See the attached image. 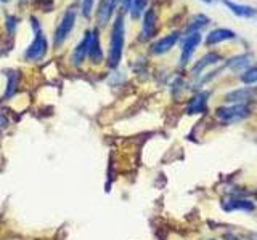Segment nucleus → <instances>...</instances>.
<instances>
[{"mask_svg": "<svg viewBox=\"0 0 257 240\" xmlns=\"http://www.w3.org/2000/svg\"><path fill=\"white\" fill-rule=\"evenodd\" d=\"M32 28L36 30V38L32 40V44L26 48L24 58L28 61H40L47 53V38L44 36V32L39 29V24H37L36 18H32Z\"/></svg>", "mask_w": 257, "mask_h": 240, "instance_id": "3", "label": "nucleus"}, {"mask_svg": "<svg viewBox=\"0 0 257 240\" xmlns=\"http://www.w3.org/2000/svg\"><path fill=\"white\" fill-rule=\"evenodd\" d=\"M236 34L230 29H225V28H217L214 30H211L206 37V45L212 46V45H217L220 42H225V40H231L235 38Z\"/></svg>", "mask_w": 257, "mask_h": 240, "instance_id": "10", "label": "nucleus"}, {"mask_svg": "<svg viewBox=\"0 0 257 240\" xmlns=\"http://www.w3.org/2000/svg\"><path fill=\"white\" fill-rule=\"evenodd\" d=\"M207 98H209V92H201L195 94L187 104L185 112H187V114H201L207 106Z\"/></svg>", "mask_w": 257, "mask_h": 240, "instance_id": "11", "label": "nucleus"}, {"mask_svg": "<svg viewBox=\"0 0 257 240\" xmlns=\"http://www.w3.org/2000/svg\"><path fill=\"white\" fill-rule=\"evenodd\" d=\"M93 2L95 0H82V14L85 18H90L92 10H93Z\"/></svg>", "mask_w": 257, "mask_h": 240, "instance_id": "21", "label": "nucleus"}, {"mask_svg": "<svg viewBox=\"0 0 257 240\" xmlns=\"http://www.w3.org/2000/svg\"><path fill=\"white\" fill-rule=\"evenodd\" d=\"M249 106L246 102H236L227 108H219L215 112V117L220 120L222 124H236L244 120L249 116Z\"/></svg>", "mask_w": 257, "mask_h": 240, "instance_id": "2", "label": "nucleus"}, {"mask_svg": "<svg viewBox=\"0 0 257 240\" xmlns=\"http://www.w3.org/2000/svg\"><path fill=\"white\" fill-rule=\"evenodd\" d=\"M90 44H92V30L87 32L85 37L80 40V44L76 46L74 53H72L71 61H72V64H74V66H79V64L85 60V56L88 54V48H90Z\"/></svg>", "mask_w": 257, "mask_h": 240, "instance_id": "9", "label": "nucleus"}, {"mask_svg": "<svg viewBox=\"0 0 257 240\" xmlns=\"http://www.w3.org/2000/svg\"><path fill=\"white\" fill-rule=\"evenodd\" d=\"M155 32H156V13H155V10H148L147 13H145L140 40L151 38L153 36H155Z\"/></svg>", "mask_w": 257, "mask_h": 240, "instance_id": "13", "label": "nucleus"}, {"mask_svg": "<svg viewBox=\"0 0 257 240\" xmlns=\"http://www.w3.org/2000/svg\"><path fill=\"white\" fill-rule=\"evenodd\" d=\"M199 44H201V34H199V32H193V34H188L187 37H185L183 45H182V54H180V64H182V66H185V64L190 61L191 54L195 53L196 46Z\"/></svg>", "mask_w": 257, "mask_h": 240, "instance_id": "5", "label": "nucleus"}, {"mask_svg": "<svg viewBox=\"0 0 257 240\" xmlns=\"http://www.w3.org/2000/svg\"><path fill=\"white\" fill-rule=\"evenodd\" d=\"M241 82L246 84V85L257 84V66L246 69L243 74H241Z\"/></svg>", "mask_w": 257, "mask_h": 240, "instance_id": "20", "label": "nucleus"}, {"mask_svg": "<svg viewBox=\"0 0 257 240\" xmlns=\"http://www.w3.org/2000/svg\"><path fill=\"white\" fill-rule=\"evenodd\" d=\"M74 22H76V10L74 8H69V10L63 14L58 28H56V30H55V36H53V45L55 46H61L64 44V40L68 38L72 28H74Z\"/></svg>", "mask_w": 257, "mask_h": 240, "instance_id": "4", "label": "nucleus"}, {"mask_svg": "<svg viewBox=\"0 0 257 240\" xmlns=\"http://www.w3.org/2000/svg\"><path fill=\"white\" fill-rule=\"evenodd\" d=\"M249 96H251V90L243 88V90H235V92L228 93L225 96V100L228 102H244L246 100H249Z\"/></svg>", "mask_w": 257, "mask_h": 240, "instance_id": "19", "label": "nucleus"}, {"mask_svg": "<svg viewBox=\"0 0 257 240\" xmlns=\"http://www.w3.org/2000/svg\"><path fill=\"white\" fill-rule=\"evenodd\" d=\"M222 208L223 212H252L255 206L246 198H227L222 202Z\"/></svg>", "mask_w": 257, "mask_h": 240, "instance_id": "7", "label": "nucleus"}, {"mask_svg": "<svg viewBox=\"0 0 257 240\" xmlns=\"http://www.w3.org/2000/svg\"><path fill=\"white\" fill-rule=\"evenodd\" d=\"M122 50H124V18L122 14H117L114 24H112L111 40H109V53H108L109 68L119 66L120 58H122Z\"/></svg>", "mask_w": 257, "mask_h": 240, "instance_id": "1", "label": "nucleus"}, {"mask_svg": "<svg viewBox=\"0 0 257 240\" xmlns=\"http://www.w3.org/2000/svg\"><path fill=\"white\" fill-rule=\"evenodd\" d=\"M117 2H119V0H101L98 12H96V21H98L100 26H104V24L109 21Z\"/></svg>", "mask_w": 257, "mask_h": 240, "instance_id": "12", "label": "nucleus"}, {"mask_svg": "<svg viewBox=\"0 0 257 240\" xmlns=\"http://www.w3.org/2000/svg\"><path fill=\"white\" fill-rule=\"evenodd\" d=\"M16 18L15 16H10V18H8V22H7V28H8V30L10 32H13V29H15V26H16Z\"/></svg>", "mask_w": 257, "mask_h": 240, "instance_id": "22", "label": "nucleus"}, {"mask_svg": "<svg viewBox=\"0 0 257 240\" xmlns=\"http://www.w3.org/2000/svg\"><path fill=\"white\" fill-rule=\"evenodd\" d=\"M222 2L233 14L239 16V18H255L257 16V8H254V6L235 4V2H231V0H222Z\"/></svg>", "mask_w": 257, "mask_h": 240, "instance_id": "8", "label": "nucleus"}, {"mask_svg": "<svg viewBox=\"0 0 257 240\" xmlns=\"http://www.w3.org/2000/svg\"><path fill=\"white\" fill-rule=\"evenodd\" d=\"M124 5H125V10L131 13L132 20H139L148 5V0H125Z\"/></svg>", "mask_w": 257, "mask_h": 240, "instance_id": "15", "label": "nucleus"}, {"mask_svg": "<svg viewBox=\"0 0 257 240\" xmlns=\"http://www.w3.org/2000/svg\"><path fill=\"white\" fill-rule=\"evenodd\" d=\"M254 240H257V234H254Z\"/></svg>", "mask_w": 257, "mask_h": 240, "instance_id": "24", "label": "nucleus"}, {"mask_svg": "<svg viewBox=\"0 0 257 240\" xmlns=\"http://www.w3.org/2000/svg\"><path fill=\"white\" fill-rule=\"evenodd\" d=\"M179 38H180V32H172V34H169L163 38H159L158 42L153 44L151 46V52L155 53V54H164L167 53L171 48L179 42Z\"/></svg>", "mask_w": 257, "mask_h": 240, "instance_id": "6", "label": "nucleus"}, {"mask_svg": "<svg viewBox=\"0 0 257 240\" xmlns=\"http://www.w3.org/2000/svg\"><path fill=\"white\" fill-rule=\"evenodd\" d=\"M251 60H252V56H251V54H241V56H236V58L230 60L228 66H230L231 69H235V70H239V69L247 68L249 64H251ZM247 69H249V68H247Z\"/></svg>", "mask_w": 257, "mask_h": 240, "instance_id": "18", "label": "nucleus"}, {"mask_svg": "<svg viewBox=\"0 0 257 240\" xmlns=\"http://www.w3.org/2000/svg\"><path fill=\"white\" fill-rule=\"evenodd\" d=\"M220 61V56L217 54V53H207V54H204L203 58H201L195 66H193V69H191V74L193 76H199L201 72H203L207 66H214V64H217Z\"/></svg>", "mask_w": 257, "mask_h": 240, "instance_id": "14", "label": "nucleus"}, {"mask_svg": "<svg viewBox=\"0 0 257 240\" xmlns=\"http://www.w3.org/2000/svg\"><path fill=\"white\" fill-rule=\"evenodd\" d=\"M88 56H90L92 62H100L103 60V52L100 46V40H98V32L92 30V44L90 48H88Z\"/></svg>", "mask_w": 257, "mask_h": 240, "instance_id": "16", "label": "nucleus"}, {"mask_svg": "<svg viewBox=\"0 0 257 240\" xmlns=\"http://www.w3.org/2000/svg\"><path fill=\"white\" fill-rule=\"evenodd\" d=\"M2 2H10V0H2Z\"/></svg>", "mask_w": 257, "mask_h": 240, "instance_id": "25", "label": "nucleus"}, {"mask_svg": "<svg viewBox=\"0 0 257 240\" xmlns=\"http://www.w3.org/2000/svg\"><path fill=\"white\" fill-rule=\"evenodd\" d=\"M203 2H206V4H212L214 0H203Z\"/></svg>", "mask_w": 257, "mask_h": 240, "instance_id": "23", "label": "nucleus"}, {"mask_svg": "<svg viewBox=\"0 0 257 240\" xmlns=\"http://www.w3.org/2000/svg\"><path fill=\"white\" fill-rule=\"evenodd\" d=\"M209 22V18L204 14H195L193 16V20L190 21L188 28H187V32L188 34H193V32H199V29H203L207 26Z\"/></svg>", "mask_w": 257, "mask_h": 240, "instance_id": "17", "label": "nucleus"}]
</instances>
